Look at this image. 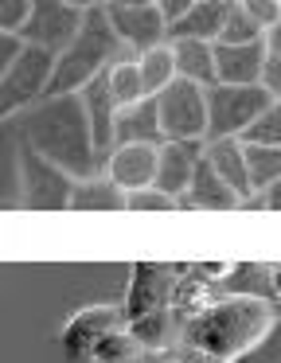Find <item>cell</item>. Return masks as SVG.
Wrapping results in <instances>:
<instances>
[{"mask_svg":"<svg viewBox=\"0 0 281 363\" xmlns=\"http://www.w3.org/2000/svg\"><path fill=\"white\" fill-rule=\"evenodd\" d=\"M277 324V305L265 293H231L187 316L184 347L203 363H238Z\"/></svg>","mask_w":281,"mask_h":363,"instance_id":"cell-1","label":"cell"},{"mask_svg":"<svg viewBox=\"0 0 281 363\" xmlns=\"http://www.w3.org/2000/svg\"><path fill=\"white\" fill-rule=\"evenodd\" d=\"M20 145L59 164L67 176L86 180L101 172V152L94 145V129L86 118L82 94L43 98L20 118Z\"/></svg>","mask_w":281,"mask_h":363,"instance_id":"cell-2","label":"cell"},{"mask_svg":"<svg viewBox=\"0 0 281 363\" xmlns=\"http://www.w3.org/2000/svg\"><path fill=\"white\" fill-rule=\"evenodd\" d=\"M121 55H133V51H125V43L117 40L106 9L86 12V24H82V32L75 35V43L55 55V74H51V90H47V98L82 94V90L90 86L98 74H106Z\"/></svg>","mask_w":281,"mask_h":363,"instance_id":"cell-3","label":"cell"},{"mask_svg":"<svg viewBox=\"0 0 281 363\" xmlns=\"http://www.w3.org/2000/svg\"><path fill=\"white\" fill-rule=\"evenodd\" d=\"M55 74V51L31 48L0 74V118H16L20 110H31L35 102H43L51 90Z\"/></svg>","mask_w":281,"mask_h":363,"instance_id":"cell-4","label":"cell"},{"mask_svg":"<svg viewBox=\"0 0 281 363\" xmlns=\"http://www.w3.org/2000/svg\"><path fill=\"white\" fill-rule=\"evenodd\" d=\"M16 176H20V199L31 211H62L75 196V176H67L59 164L31 152L28 145L16 149Z\"/></svg>","mask_w":281,"mask_h":363,"instance_id":"cell-5","label":"cell"},{"mask_svg":"<svg viewBox=\"0 0 281 363\" xmlns=\"http://www.w3.org/2000/svg\"><path fill=\"white\" fill-rule=\"evenodd\" d=\"M273 98L262 86H226L215 82L207 86V141H223V137H238L254 125V118L270 106Z\"/></svg>","mask_w":281,"mask_h":363,"instance_id":"cell-6","label":"cell"},{"mask_svg":"<svg viewBox=\"0 0 281 363\" xmlns=\"http://www.w3.org/2000/svg\"><path fill=\"white\" fill-rule=\"evenodd\" d=\"M156 106L168 141H207V86L176 79L164 94H156Z\"/></svg>","mask_w":281,"mask_h":363,"instance_id":"cell-7","label":"cell"},{"mask_svg":"<svg viewBox=\"0 0 281 363\" xmlns=\"http://www.w3.org/2000/svg\"><path fill=\"white\" fill-rule=\"evenodd\" d=\"M180 281H184V266H168V262H133L129 266V289H125V316H145L156 308H172L180 297Z\"/></svg>","mask_w":281,"mask_h":363,"instance_id":"cell-8","label":"cell"},{"mask_svg":"<svg viewBox=\"0 0 281 363\" xmlns=\"http://www.w3.org/2000/svg\"><path fill=\"white\" fill-rule=\"evenodd\" d=\"M129 316H125L121 305H86L78 313L67 316L59 332V347H62V359L67 363H90L94 355V344H98L106 332L114 328H125Z\"/></svg>","mask_w":281,"mask_h":363,"instance_id":"cell-9","label":"cell"},{"mask_svg":"<svg viewBox=\"0 0 281 363\" xmlns=\"http://www.w3.org/2000/svg\"><path fill=\"white\" fill-rule=\"evenodd\" d=\"M82 24H86V12L67 4V0H35V12H31V24L23 28V40L31 48H43L59 55V51H67L75 43Z\"/></svg>","mask_w":281,"mask_h":363,"instance_id":"cell-10","label":"cell"},{"mask_svg":"<svg viewBox=\"0 0 281 363\" xmlns=\"http://www.w3.org/2000/svg\"><path fill=\"white\" fill-rule=\"evenodd\" d=\"M109 24H114L117 40L125 43V51L140 55V51H153L160 43H168V20L160 16L156 4L148 9H125V4H109L106 9Z\"/></svg>","mask_w":281,"mask_h":363,"instance_id":"cell-11","label":"cell"},{"mask_svg":"<svg viewBox=\"0 0 281 363\" xmlns=\"http://www.w3.org/2000/svg\"><path fill=\"white\" fill-rule=\"evenodd\" d=\"M156 160H160V149H156V145H117L106 157L101 172L129 196V191L156 188Z\"/></svg>","mask_w":281,"mask_h":363,"instance_id":"cell-12","label":"cell"},{"mask_svg":"<svg viewBox=\"0 0 281 363\" xmlns=\"http://www.w3.org/2000/svg\"><path fill=\"white\" fill-rule=\"evenodd\" d=\"M203 145L207 141H164L160 160H156V188L172 199H184L195 180V168L203 160Z\"/></svg>","mask_w":281,"mask_h":363,"instance_id":"cell-13","label":"cell"},{"mask_svg":"<svg viewBox=\"0 0 281 363\" xmlns=\"http://www.w3.org/2000/svg\"><path fill=\"white\" fill-rule=\"evenodd\" d=\"M82 106H86V118H90V129H94V145H98V152H101V164H106V157L117 145V113H121L106 74H98V79L82 90Z\"/></svg>","mask_w":281,"mask_h":363,"instance_id":"cell-14","label":"cell"},{"mask_svg":"<svg viewBox=\"0 0 281 363\" xmlns=\"http://www.w3.org/2000/svg\"><path fill=\"white\" fill-rule=\"evenodd\" d=\"M270 48L265 43H215V71L226 86H258Z\"/></svg>","mask_w":281,"mask_h":363,"instance_id":"cell-15","label":"cell"},{"mask_svg":"<svg viewBox=\"0 0 281 363\" xmlns=\"http://www.w3.org/2000/svg\"><path fill=\"white\" fill-rule=\"evenodd\" d=\"M184 328H187V316L176 305L129 320V332L140 340L145 352H176V347H184Z\"/></svg>","mask_w":281,"mask_h":363,"instance_id":"cell-16","label":"cell"},{"mask_svg":"<svg viewBox=\"0 0 281 363\" xmlns=\"http://www.w3.org/2000/svg\"><path fill=\"white\" fill-rule=\"evenodd\" d=\"M180 207H184V211H234V207H242V196L207 164V160H199L195 180H192V188H187V196L180 199Z\"/></svg>","mask_w":281,"mask_h":363,"instance_id":"cell-17","label":"cell"},{"mask_svg":"<svg viewBox=\"0 0 281 363\" xmlns=\"http://www.w3.org/2000/svg\"><path fill=\"white\" fill-rule=\"evenodd\" d=\"M231 9H234V0H203V4H192V12H187V16H180L176 24L168 28V43H176V40L219 43Z\"/></svg>","mask_w":281,"mask_h":363,"instance_id":"cell-18","label":"cell"},{"mask_svg":"<svg viewBox=\"0 0 281 363\" xmlns=\"http://www.w3.org/2000/svg\"><path fill=\"white\" fill-rule=\"evenodd\" d=\"M164 141L168 137H164V125H160L156 98H140L133 106H121V113H117V145H156L160 149Z\"/></svg>","mask_w":281,"mask_h":363,"instance_id":"cell-19","label":"cell"},{"mask_svg":"<svg viewBox=\"0 0 281 363\" xmlns=\"http://www.w3.org/2000/svg\"><path fill=\"white\" fill-rule=\"evenodd\" d=\"M203 160H207V164L215 168V172L223 176V180L231 184V188L238 191L242 199H246V196H254V191H250L246 145H242L238 137H223V141H207V145H203Z\"/></svg>","mask_w":281,"mask_h":363,"instance_id":"cell-20","label":"cell"},{"mask_svg":"<svg viewBox=\"0 0 281 363\" xmlns=\"http://www.w3.org/2000/svg\"><path fill=\"white\" fill-rule=\"evenodd\" d=\"M125 203H129V196L106 172L78 180L75 196H70V211H125Z\"/></svg>","mask_w":281,"mask_h":363,"instance_id":"cell-21","label":"cell"},{"mask_svg":"<svg viewBox=\"0 0 281 363\" xmlns=\"http://www.w3.org/2000/svg\"><path fill=\"white\" fill-rule=\"evenodd\" d=\"M172 51H176V71H180V79L199 82V86H215V82H219V71H215V43L176 40V43H172Z\"/></svg>","mask_w":281,"mask_h":363,"instance_id":"cell-22","label":"cell"},{"mask_svg":"<svg viewBox=\"0 0 281 363\" xmlns=\"http://www.w3.org/2000/svg\"><path fill=\"white\" fill-rule=\"evenodd\" d=\"M137 63H140V79H145L148 98L164 94V90H168L172 82L180 79V71H176V51H172V43H160V48H153V51H140Z\"/></svg>","mask_w":281,"mask_h":363,"instance_id":"cell-23","label":"cell"},{"mask_svg":"<svg viewBox=\"0 0 281 363\" xmlns=\"http://www.w3.org/2000/svg\"><path fill=\"white\" fill-rule=\"evenodd\" d=\"M246 168H250V191L262 196L265 188H273L281 180V145H246Z\"/></svg>","mask_w":281,"mask_h":363,"instance_id":"cell-24","label":"cell"},{"mask_svg":"<svg viewBox=\"0 0 281 363\" xmlns=\"http://www.w3.org/2000/svg\"><path fill=\"white\" fill-rule=\"evenodd\" d=\"M106 79H109V90H114L117 106H133V102H140V98H148L145 79H140L137 55H121V59H117V63L106 71Z\"/></svg>","mask_w":281,"mask_h":363,"instance_id":"cell-25","label":"cell"},{"mask_svg":"<svg viewBox=\"0 0 281 363\" xmlns=\"http://www.w3.org/2000/svg\"><path fill=\"white\" fill-rule=\"evenodd\" d=\"M145 352L140 347V340L129 332V324L125 328H114V332H106V336L94 344V355H90V363H129V359H137V355Z\"/></svg>","mask_w":281,"mask_h":363,"instance_id":"cell-26","label":"cell"},{"mask_svg":"<svg viewBox=\"0 0 281 363\" xmlns=\"http://www.w3.org/2000/svg\"><path fill=\"white\" fill-rule=\"evenodd\" d=\"M219 43H265V28L258 20H250V12L234 0L231 16H226V28L219 35Z\"/></svg>","mask_w":281,"mask_h":363,"instance_id":"cell-27","label":"cell"},{"mask_svg":"<svg viewBox=\"0 0 281 363\" xmlns=\"http://www.w3.org/2000/svg\"><path fill=\"white\" fill-rule=\"evenodd\" d=\"M246 145H281V102H270L254 118V125L242 133Z\"/></svg>","mask_w":281,"mask_h":363,"instance_id":"cell-28","label":"cell"},{"mask_svg":"<svg viewBox=\"0 0 281 363\" xmlns=\"http://www.w3.org/2000/svg\"><path fill=\"white\" fill-rule=\"evenodd\" d=\"M35 0H0V32L4 35H23V28L31 24Z\"/></svg>","mask_w":281,"mask_h":363,"instance_id":"cell-29","label":"cell"},{"mask_svg":"<svg viewBox=\"0 0 281 363\" xmlns=\"http://www.w3.org/2000/svg\"><path fill=\"white\" fill-rule=\"evenodd\" d=\"M180 199L164 196L160 188H145V191H129V203L125 211H176Z\"/></svg>","mask_w":281,"mask_h":363,"instance_id":"cell-30","label":"cell"},{"mask_svg":"<svg viewBox=\"0 0 281 363\" xmlns=\"http://www.w3.org/2000/svg\"><path fill=\"white\" fill-rule=\"evenodd\" d=\"M238 4L250 12V20H258V24L265 28V32L281 20V4H277V0H238Z\"/></svg>","mask_w":281,"mask_h":363,"instance_id":"cell-31","label":"cell"},{"mask_svg":"<svg viewBox=\"0 0 281 363\" xmlns=\"http://www.w3.org/2000/svg\"><path fill=\"white\" fill-rule=\"evenodd\" d=\"M258 86H262L273 102H281V55H265V67H262Z\"/></svg>","mask_w":281,"mask_h":363,"instance_id":"cell-32","label":"cell"},{"mask_svg":"<svg viewBox=\"0 0 281 363\" xmlns=\"http://www.w3.org/2000/svg\"><path fill=\"white\" fill-rule=\"evenodd\" d=\"M23 51H28V40H23V35H4L0 32V74H4Z\"/></svg>","mask_w":281,"mask_h":363,"instance_id":"cell-33","label":"cell"},{"mask_svg":"<svg viewBox=\"0 0 281 363\" xmlns=\"http://www.w3.org/2000/svg\"><path fill=\"white\" fill-rule=\"evenodd\" d=\"M192 4H195V0H156V9H160L164 20H168V28L176 24L180 16H187V12H192Z\"/></svg>","mask_w":281,"mask_h":363,"instance_id":"cell-34","label":"cell"},{"mask_svg":"<svg viewBox=\"0 0 281 363\" xmlns=\"http://www.w3.org/2000/svg\"><path fill=\"white\" fill-rule=\"evenodd\" d=\"M265 293H270L273 305H281V262H273V266H270V285H265Z\"/></svg>","mask_w":281,"mask_h":363,"instance_id":"cell-35","label":"cell"},{"mask_svg":"<svg viewBox=\"0 0 281 363\" xmlns=\"http://www.w3.org/2000/svg\"><path fill=\"white\" fill-rule=\"evenodd\" d=\"M129 363H180V359H176V352H140Z\"/></svg>","mask_w":281,"mask_h":363,"instance_id":"cell-36","label":"cell"},{"mask_svg":"<svg viewBox=\"0 0 281 363\" xmlns=\"http://www.w3.org/2000/svg\"><path fill=\"white\" fill-rule=\"evenodd\" d=\"M262 207H265V211H281V180L273 184V188L262 191Z\"/></svg>","mask_w":281,"mask_h":363,"instance_id":"cell-37","label":"cell"},{"mask_svg":"<svg viewBox=\"0 0 281 363\" xmlns=\"http://www.w3.org/2000/svg\"><path fill=\"white\" fill-rule=\"evenodd\" d=\"M265 48H270V55H281V20L265 32Z\"/></svg>","mask_w":281,"mask_h":363,"instance_id":"cell-38","label":"cell"},{"mask_svg":"<svg viewBox=\"0 0 281 363\" xmlns=\"http://www.w3.org/2000/svg\"><path fill=\"white\" fill-rule=\"evenodd\" d=\"M67 4H75V9H82V12H94V9H109L114 0H67Z\"/></svg>","mask_w":281,"mask_h":363,"instance_id":"cell-39","label":"cell"},{"mask_svg":"<svg viewBox=\"0 0 281 363\" xmlns=\"http://www.w3.org/2000/svg\"><path fill=\"white\" fill-rule=\"evenodd\" d=\"M114 4H125V9H148V4H156V0H114Z\"/></svg>","mask_w":281,"mask_h":363,"instance_id":"cell-40","label":"cell"},{"mask_svg":"<svg viewBox=\"0 0 281 363\" xmlns=\"http://www.w3.org/2000/svg\"><path fill=\"white\" fill-rule=\"evenodd\" d=\"M195 4H203V0H195Z\"/></svg>","mask_w":281,"mask_h":363,"instance_id":"cell-41","label":"cell"},{"mask_svg":"<svg viewBox=\"0 0 281 363\" xmlns=\"http://www.w3.org/2000/svg\"><path fill=\"white\" fill-rule=\"evenodd\" d=\"M277 4H281V0H277Z\"/></svg>","mask_w":281,"mask_h":363,"instance_id":"cell-42","label":"cell"}]
</instances>
